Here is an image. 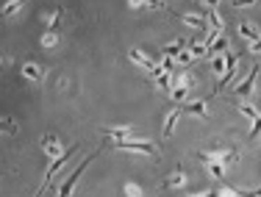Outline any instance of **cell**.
<instances>
[{
	"label": "cell",
	"instance_id": "1",
	"mask_svg": "<svg viewBox=\"0 0 261 197\" xmlns=\"http://www.w3.org/2000/svg\"><path fill=\"white\" fill-rule=\"evenodd\" d=\"M198 158L203 161L206 167L217 164V167H225V170H228V167L239 158V150H236V147H225V150H200Z\"/></svg>",
	"mask_w": 261,
	"mask_h": 197
},
{
	"label": "cell",
	"instance_id": "2",
	"mask_svg": "<svg viewBox=\"0 0 261 197\" xmlns=\"http://www.w3.org/2000/svg\"><path fill=\"white\" fill-rule=\"evenodd\" d=\"M114 147L120 150H130V153H142V156H153L158 158V147L150 139H125V142H114Z\"/></svg>",
	"mask_w": 261,
	"mask_h": 197
},
{
	"label": "cell",
	"instance_id": "3",
	"mask_svg": "<svg viewBox=\"0 0 261 197\" xmlns=\"http://www.w3.org/2000/svg\"><path fill=\"white\" fill-rule=\"evenodd\" d=\"M94 158H97V153H89V156H86V158H84V161H81V164H78V170H75L73 175H70L67 181L61 183V186H58V194H56V197H70V194H73V189H75V183H78V178L84 175V170H86L89 164H92Z\"/></svg>",
	"mask_w": 261,
	"mask_h": 197
},
{
	"label": "cell",
	"instance_id": "4",
	"mask_svg": "<svg viewBox=\"0 0 261 197\" xmlns=\"http://www.w3.org/2000/svg\"><path fill=\"white\" fill-rule=\"evenodd\" d=\"M256 78H258V64H253V67L247 70L245 81L236 83V94H239V97H247V94H253V89H256Z\"/></svg>",
	"mask_w": 261,
	"mask_h": 197
},
{
	"label": "cell",
	"instance_id": "5",
	"mask_svg": "<svg viewBox=\"0 0 261 197\" xmlns=\"http://www.w3.org/2000/svg\"><path fill=\"white\" fill-rule=\"evenodd\" d=\"M42 150H45V153H47V156H50L53 161H56V158H61L64 153H67V150H61V142H58V136H53V134H47L45 139H42Z\"/></svg>",
	"mask_w": 261,
	"mask_h": 197
},
{
	"label": "cell",
	"instance_id": "6",
	"mask_svg": "<svg viewBox=\"0 0 261 197\" xmlns=\"http://www.w3.org/2000/svg\"><path fill=\"white\" fill-rule=\"evenodd\" d=\"M100 134H103L106 139L125 142V139H130V134H134V128H130V125H117V128H100Z\"/></svg>",
	"mask_w": 261,
	"mask_h": 197
},
{
	"label": "cell",
	"instance_id": "7",
	"mask_svg": "<svg viewBox=\"0 0 261 197\" xmlns=\"http://www.w3.org/2000/svg\"><path fill=\"white\" fill-rule=\"evenodd\" d=\"M128 58H130L134 64H139L142 70H147V73H153V70L158 67V64L153 61L150 56H145V53H142V50H136V47H134V50H128Z\"/></svg>",
	"mask_w": 261,
	"mask_h": 197
},
{
	"label": "cell",
	"instance_id": "8",
	"mask_svg": "<svg viewBox=\"0 0 261 197\" xmlns=\"http://www.w3.org/2000/svg\"><path fill=\"white\" fill-rule=\"evenodd\" d=\"M186 114H194V117H200V119H206L209 117V106H206V100H189L186 106H181Z\"/></svg>",
	"mask_w": 261,
	"mask_h": 197
},
{
	"label": "cell",
	"instance_id": "9",
	"mask_svg": "<svg viewBox=\"0 0 261 197\" xmlns=\"http://www.w3.org/2000/svg\"><path fill=\"white\" fill-rule=\"evenodd\" d=\"M183 50H186V42H183V39H173V42H167V45L161 47L164 58H178Z\"/></svg>",
	"mask_w": 261,
	"mask_h": 197
},
{
	"label": "cell",
	"instance_id": "10",
	"mask_svg": "<svg viewBox=\"0 0 261 197\" xmlns=\"http://www.w3.org/2000/svg\"><path fill=\"white\" fill-rule=\"evenodd\" d=\"M175 17H178V20H183L186 25H192V28H200V31L209 25V17H206V14H175Z\"/></svg>",
	"mask_w": 261,
	"mask_h": 197
},
{
	"label": "cell",
	"instance_id": "11",
	"mask_svg": "<svg viewBox=\"0 0 261 197\" xmlns=\"http://www.w3.org/2000/svg\"><path fill=\"white\" fill-rule=\"evenodd\" d=\"M239 37H245V39L253 45V42L261 39V31H258L256 25H253V22H239Z\"/></svg>",
	"mask_w": 261,
	"mask_h": 197
},
{
	"label": "cell",
	"instance_id": "12",
	"mask_svg": "<svg viewBox=\"0 0 261 197\" xmlns=\"http://www.w3.org/2000/svg\"><path fill=\"white\" fill-rule=\"evenodd\" d=\"M22 75H25L28 81H45V67H39V64L28 61L25 67H22Z\"/></svg>",
	"mask_w": 261,
	"mask_h": 197
},
{
	"label": "cell",
	"instance_id": "13",
	"mask_svg": "<svg viewBox=\"0 0 261 197\" xmlns=\"http://www.w3.org/2000/svg\"><path fill=\"white\" fill-rule=\"evenodd\" d=\"M203 6H206V17H209V25H211V31H222V17L217 14L214 3H203Z\"/></svg>",
	"mask_w": 261,
	"mask_h": 197
},
{
	"label": "cell",
	"instance_id": "14",
	"mask_svg": "<svg viewBox=\"0 0 261 197\" xmlns=\"http://www.w3.org/2000/svg\"><path fill=\"white\" fill-rule=\"evenodd\" d=\"M181 114H183V109H173L167 114V119H164V130H161L164 139H170V136H173V128H175V122H178V117H181Z\"/></svg>",
	"mask_w": 261,
	"mask_h": 197
},
{
	"label": "cell",
	"instance_id": "15",
	"mask_svg": "<svg viewBox=\"0 0 261 197\" xmlns=\"http://www.w3.org/2000/svg\"><path fill=\"white\" fill-rule=\"evenodd\" d=\"M183 183H186V172H183V170H175L173 175L164 181V189H181Z\"/></svg>",
	"mask_w": 261,
	"mask_h": 197
},
{
	"label": "cell",
	"instance_id": "16",
	"mask_svg": "<svg viewBox=\"0 0 261 197\" xmlns=\"http://www.w3.org/2000/svg\"><path fill=\"white\" fill-rule=\"evenodd\" d=\"M61 20H64V11L56 9V11L50 14V20H47V31H50V34H58V31H61Z\"/></svg>",
	"mask_w": 261,
	"mask_h": 197
},
{
	"label": "cell",
	"instance_id": "17",
	"mask_svg": "<svg viewBox=\"0 0 261 197\" xmlns=\"http://www.w3.org/2000/svg\"><path fill=\"white\" fill-rule=\"evenodd\" d=\"M211 70H214L219 78H222L225 70H228V58H225V56H211Z\"/></svg>",
	"mask_w": 261,
	"mask_h": 197
},
{
	"label": "cell",
	"instance_id": "18",
	"mask_svg": "<svg viewBox=\"0 0 261 197\" xmlns=\"http://www.w3.org/2000/svg\"><path fill=\"white\" fill-rule=\"evenodd\" d=\"M170 97H173L175 103H183V106H186V103H189V86H175L173 92H170Z\"/></svg>",
	"mask_w": 261,
	"mask_h": 197
},
{
	"label": "cell",
	"instance_id": "19",
	"mask_svg": "<svg viewBox=\"0 0 261 197\" xmlns=\"http://www.w3.org/2000/svg\"><path fill=\"white\" fill-rule=\"evenodd\" d=\"M225 50H228V39H225V37H219L217 42H214V45H211V56H225Z\"/></svg>",
	"mask_w": 261,
	"mask_h": 197
},
{
	"label": "cell",
	"instance_id": "20",
	"mask_svg": "<svg viewBox=\"0 0 261 197\" xmlns=\"http://www.w3.org/2000/svg\"><path fill=\"white\" fill-rule=\"evenodd\" d=\"M217 192H219V197H242L239 189L228 186V183H217Z\"/></svg>",
	"mask_w": 261,
	"mask_h": 197
},
{
	"label": "cell",
	"instance_id": "21",
	"mask_svg": "<svg viewBox=\"0 0 261 197\" xmlns=\"http://www.w3.org/2000/svg\"><path fill=\"white\" fill-rule=\"evenodd\" d=\"M239 114H245L247 119H253V122H256V119L261 117V114H258V111H256V109H253V106H250V103H239Z\"/></svg>",
	"mask_w": 261,
	"mask_h": 197
},
{
	"label": "cell",
	"instance_id": "22",
	"mask_svg": "<svg viewBox=\"0 0 261 197\" xmlns=\"http://www.w3.org/2000/svg\"><path fill=\"white\" fill-rule=\"evenodd\" d=\"M189 50H192L194 58H206V56H209V47H206L203 42H200V45H194V42H192V45H189Z\"/></svg>",
	"mask_w": 261,
	"mask_h": 197
},
{
	"label": "cell",
	"instance_id": "23",
	"mask_svg": "<svg viewBox=\"0 0 261 197\" xmlns=\"http://www.w3.org/2000/svg\"><path fill=\"white\" fill-rule=\"evenodd\" d=\"M20 9H22V3H20V0H9V3L3 6V17H11V14H17Z\"/></svg>",
	"mask_w": 261,
	"mask_h": 197
},
{
	"label": "cell",
	"instance_id": "24",
	"mask_svg": "<svg viewBox=\"0 0 261 197\" xmlns=\"http://www.w3.org/2000/svg\"><path fill=\"white\" fill-rule=\"evenodd\" d=\"M125 194H128V197H145V192L139 189V183H134V181L125 183Z\"/></svg>",
	"mask_w": 261,
	"mask_h": 197
},
{
	"label": "cell",
	"instance_id": "25",
	"mask_svg": "<svg viewBox=\"0 0 261 197\" xmlns=\"http://www.w3.org/2000/svg\"><path fill=\"white\" fill-rule=\"evenodd\" d=\"M58 45V34H50L47 31L45 37H42V47H56Z\"/></svg>",
	"mask_w": 261,
	"mask_h": 197
},
{
	"label": "cell",
	"instance_id": "26",
	"mask_svg": "<svg viewBox=\"0 0 261 197\" xmlns=\"http://www.w3.org/2000/svg\"><path fill=\"white\" fill-rule=\"evenodd\" d=\"M258 134H261V117L253 122V128H250V134H247V139H258Z\"/></svg>",
	"mask_w": 261,
	"mask_h": 197
},
{
	"label": "cell",
	"instance_id": "27",
	"mask_svg": "<svg viewBox=\"0 0 261 197\" xmlns=\"http://www.w3.org/2000/svg\"><path fill=\"white\" fill-rule=\"evenodd\" d=\"M189 197H219V192H217V186H211V189H206V192H198V194H189Z\"/></svg>",
	"mask_w": 261,
	"mask_h": 197
},
{
	"label": "cell",
	"instance_id": "28",
	"mask_svg": "<svg viewBox=\"0 0 261 197\" xmlns=\"http://www.w3.org/2000/svg\"><path fill=\"white\" fill-rule=\"evenodd\" d=\"M192 58H194V56H192V50H183L181 56L175 58V61H178V64H189V61H192Z\"/></svg>",
	"mask_w": 261,
	"mask_h": 197
},
{
	"label": "cell",
	"instance_id": "29",
	"mask_svg": "<svg viewBox=\"0 0 261 197\" xmlns=\"http://www.w3.org/2000/svg\"><path fill=\"white\" fill-rule=\"evenodd\" d=\"M14 130V122H11V117H3V134H11Z\"/></svg>",
	"mask_w": 261,
	"mask_h": 197
},
{
	"label": "cell",
	"instance_id": "30",
	"mask_svg": "<svg viewBox=\"0 0 261 197\" xmlns=\"http://www.w3.org/2000/svg\"><path fill=\"white\" fill-rule=\"evenodd\" d=\"M247 50H250V53H261V39H258V42H253V45L247 47Z\"/></svg>",
	"mask_w": 261,
	"mask_h": 197
}]
</instances>
